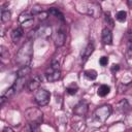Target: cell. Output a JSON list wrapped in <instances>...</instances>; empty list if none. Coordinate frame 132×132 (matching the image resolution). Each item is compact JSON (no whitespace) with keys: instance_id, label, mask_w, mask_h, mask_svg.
<instances>
[{"instance_id":"obj_14","label":"cell","mask_w":132,"mask_h":132,"mask_svg":"<svg viewBox=\"0 0 132 132\" xmlns=\"http://www.w3.org/2000/svg\"><path fill=\"white\" fill-rule=\"evenodd\" d=\"M23 34H24V31H23V28H22V27L15 28V29L11 32V39H12V41H13V42L19 41V40L22 38Z\"/></svg>"},{"instance_id":"obj_15","label":"cell","mask_w":132,"mask_h":132,"mask_svg":"<svg viewBox=\"0 0 132 132\" xmlns=\"http://www.w3.org/2000/svg\"><path fill=\"white\" fill-rule=\"evenodd\" d=\"M30 73H31V68H30V66H23V67H21V68L18 70L16 76H26V77H28Z\"/></svg>"},{"instance_id":"obj_6","label":"cell","mask_w":132,"mask_h":132,"mask_svg":"<svg viewBox=\"0 0 132 132\" xmlns=\"http://www.w3.org/2000/svg\"><path fill=\"white\" fill-rule=\"evenodd\" d=\"M33 35L35 37H38V38H43V39H46L51 36L52 34V28L51 26L48 25H39L37 28H35L33 31H32Z\"/></svg>"},{"instance_id":"obj_23","label":"cell","mask_w":132,"mask_h":132,"mask_svg":"<svg viewBox=\"0 0 132 132\" xmlns=\"http://www.w3.org/2000/svg\"><path fill=\"white\" fill-rule=\"evenodd\" d=\"M0 56H1V59L4 60V59H7L9 57V53H8V50H6L5 46L1 45L0 46Z\"/></svg>"},{"instance_id":"obj_20","label":"cell","mask_w":132,"mask_h":132,"mask_svg":"<svg viewBox=\"0 0 132 132\" xmlns=\"http://www.w3.org/2000/svg\"><path fill=\"white\" fill-rule=\"evenodd\" d=\"M10 15H11V13H10V11L8 9H3L2 12H1V21L3 23L8 22L10 20Z\"/></svg>"},{"instance_id":"obj_5","label":"cell","mask_w":132,"mask_h":132,"mask_svg":"<svg viewBox=\"0 0 132 132\" xmlns=\"http://www.w3.org/2000/svg\"><path fill=\"white\" fill-rule=\"evenodd\" d=\"M50 98H51V94L48 91L44 90V89H37L35 94H34V99L36 101V103L39 105V106H44L48 103L50 101Z\"/></svg>"},{"instance_id":"obj_30","label":"cell","mask_w":132,"mask_h":132,"mask_svg":"<svg viewBox=\"0 0 132 132\" xmlns=\"http://www.w3.org/2000/svg\"><path fill=\"white\" fill-rule=\"evenodd\" d=\"M127 37H128V40H132V28H130L127 32Z\"/></svg>"},{"instance_id":"obj_29","label":"cell","mask_w":132,"mask_h":132,"mask_svg":"<svg viewBox=\"0 0 132 132\" xmlns=\"http://www.w3.org/2000/svg\"><path fill=\"white\" fill-rule=\"evenodd\" d=\"M119 69H120V65H119V64H113V65L111 66V68H110V70H111V72H112V73L117 72Z\"/></svg>"},{"instance_id":"obj_26","label":"cell","mask_w":132,"mask_h":132,"mask_svg":"<svg viewBox=\"0 0 132 132\" xmlns=\"http://www.w3.org/2000/svg\"><path fill=\"white\" fill-rule=\"evenodd\" d=\"M104 20H105L106 24L109 25L110 28L113 27V21H112V19H111V16H110L109 12H105V14H104Z\"/></svg>"},{"instance_id":"obj_11","label":"cell","mask_w":132,"mask_h":132,"mask_svg":"<svg viewBox=\"0 0 132 132\" xmlns=\"http://www.w3.org/2000/svg\"><path fill=\"white\" fill-rule=\"evenodd\" d=\"M101 38H102V41L104 44H111L112 43V33H111V30L109 28H104L102 30V33H101Z\"/></svg>"},{"instance_id":"obj_4","label":"cell","mask_w":132,"mask_h":132,"mask_svg":"<svg viewBox=\"0 0 132 132\" xmlns=\"http://www.w3.org/2000/svg\"><path fill=\"white\" fill-rule=\"evenodd\" d=\"M25 117L29 123H38L40 124L43 119V113L40 109L36 107H30L25 111Z\"/></svg>"},{"instance_id":"obj_28","label":"cell","mask_w":132,"mask_h":132,"mask_svg":"<svg viewBox=\"0 0 132 132\" xmlns=\"http://www.w3.org/2000/svg\"><path fill=\"white\" fill-rule=\"evenodd\" d=\"M47 14H48V11H47V12H45V11H41V12H39L37 15H38L39 20H41V21H44V20L47 18Z\"/></svg>"},{"instance_id":"obj_16","label":"cell","mask_w":132,"mask_h":132,"mask_svg":"<svg viewBox=\"0 0 132 132\" xmlns=\"http://www.w3.org/2000/svg\"><path fill=\"white\" fill-rule=\"evenodd\" d=\"M109 91H110L109 86H107V85H101L99 87V89H98V95L101 96V97H105L109 93Z\"/></svg>"},{"instance_id":"obj_24","label":"cell","mask_w":132,"mask_h":132,"mask_svg":"<svg viewBox=\"0 0 132 132\" xmlns=\"http://www.w3.org/2000/svg\"><path fill=\"white\" fill-rule=\"evenodd\" d=\"M77 89H78V88H77V86H76L75 84H72L71 86L67 87L66 91H67V93H68V94H70V95H74V94L76 93Z\"/></svg>"},{"instance_id":"obj_25","label":"cell","mask_w":132,"mask_h":132,"mask_svg":"<svg viewBox=\"0 0 132 132\" xmlns=\"http://www.w3.org/2000/svg\"><path fill=\"white\" fill-rule=\"evenodd\" d=\"M126 56H127L129 59L132 58V40H128L127 50H126Z\"/></svg>"},{"instance_id":"obj_13","label":"cell","mask_w":132,"mask_h":132,"mask_svg":"<svg viewBox=\"0 0 132 132\" xmlns=\"http://www.w3.org/2000/svg\"><path fill=\"white\" fill-rule=\"evenodd\" d=\"M66 40V33L63 30H59L56 34V38H55V45L57 47H60L62 45H64Z\"/></svg>"},{"instance_id":"obj_18","label":"cell","mask_w":132,"mask_h":132,"mask_svg":"<svg viewBox=\"0 0 132 132\" xmlns=\"http://www.w3.org/2000/svg\"><path fill=\"white\" fill-rule=\"evenodd\" d=\"M48 13L50 14H52V15H54V16H56V18H59L60 20H64V15H63V13L58 9V8H50L48 9Z\"/></svg>"},{"instance_id":"obj_7","label":"cell","mask_w":132,"mask_h":132,"mask_svg":"<svg viewBox=\"0 0 132 132\" xmlns=\"http://www.w3.org/2000/svg\"><path fill=\"white\" fill-rule=\"evenodd\" d=\"M88 109H89V105L86 101H80L79 103H77L75 106H74V109H73V112L75 116L77 117H85L88 112Z\"/></svg>"},{"instance_id":"obj_31","label":"cell","mask_w":132,"mask_h":132,"mask_svg":"<svg viewBox=\"0 0 132 132\" xmlns=\"http://www.w3.org/2000/svg\"><path fill=\"white\" fill-rule=\"evenodd\" d=\"M2 132H13V129L10 128V127H5V128L2 130Z\"/></svg>"},{"instance_id":"obj_2","label":"cell","mask_w":132,"mask_h":132,"mask_svg":"<svg viewBox=\"0 0 132 132\" xmlns=\"http://www.w3.org/2000/svg\"><path fill=\"white\" fill-rule=\"evenodd\" d=\"M61 76V70H60V64L58 61H53L50 67L45 71V77L50 82L57 81Z\"/></svg>"},{"instance_id":"obj_21","label":"cell","mask_w":132,"mask_h":132,"mask_svg":"<svg viewBox=\"0 0 132 132\" xmlns=\"http://www.w3.org/2000/svg\"><path fill=\"white\" fill-rule=\"evenodd\" d=\"M116 19L119 21V22H125L126 20H127V12L126 11H124V10H120V11H118L117 12V14H116Z\"/></svg>"},{"instance_id":"obj_17","label":"cell","mask_w":132,"mask_h":132,"mask_svg":"<svg viewBox=\"0 0 132 132\" xmlns=\"http://www.w3.org/2000/svg\"><path fill=\"white\" fill-rule=\"evenodd\" d=\"M128 108H129V104H128V102H127V100H126V99L121 100V101L117 104V109H118L119 111L124 112V111H126Z\"/></svg>"},{"instance_id":"obj_19","label":"cell","mask_w":132,"mask_h":132,"mask_svg":"<svg viewBox=\"0 0 132 132\" xmlns=\"http://www.w3.org/2000/svg\"><path fill=\"white\" fill-rule=\"evenodd\" d=\"M85 76H86L88 79H90V80H94V79H96V77H97V71L94 70V69L86 70V71H85Z\"/></svg>"},{"instance_id":"obj_1","label":"cell","mask_w":132,"mask_h":132,"mask_svg":"<svg viewBox=\"0 0 132 132\" xmlns=\"http://www.w3.org/2000/svg\"><path fill=\"white\" fill-rule=\"evenodd\" d=\"M32 56H33V42L32 40L29 39L25 41V43H23V45L18 51L15 56V62L21 67L29 66L32 60Z\"/></svg>"},{"instance_id":"obj_32","label":"cell","mask_w":132,"mask_h":132,"mask_svg":"<svg viewBox=\"0 0 132 132\" xmlns=\"http://www.w3.org/2000/svg\"><path fill=\"white\" fill-rule=\"evenodd\" d=\"M127 2H128V6L132 9V0H127Z\"/></svg>"},{"instance_id":"obj_9","label":"cell","mask_w":132,"mask_h":132,"mask_svg":"<svg viewBox=\"0 0 132 132\" xmlns=\"http://www.w3.org/2000/svg\"><path fill=\"white\" fill-rule=\"evenodd\" d=\"M27 82H28V77H26V76H16L12 87L14 88L15 92L18 93L21 90H23V88L25 87V85H27Z\"/></svg>"},{"instance_id":"obj_10","label":"cell","mask_w":132,"mask_h":132,"mask_svg":"<svg viewBox=\"0 0 132 132\" xmlns=\"http://www.w3.org/2000/svg\"><path fill=\"white\" fill-rule=\"evenodd\" d=\"M33 15H34L33 13H30L28 11L23 12L19 18V21H20L21 24H23L22 26H24V27L25 26H30L32 24V21H33Z\"/></svg>"},{"instance_id":"obj_22","label":"cell","mask_w":132,"mask_h":132,"mask_svg":"<svg viewBox=\"0 0 132 132\" xmlns=\"http://www.w3.org/2000/svg\"><path fill=\"white\" fill-rule=\"evenodd\" d=\"M15 93H16V92H15L14 88H13V87L11 86V87H9V88H8L7 90H5V92H4V93H3L2 95H3L4 97H6L7 99H9V98H10L11 96H13V95H14Z\"/></svg>"},{"instance_id":"obj_12","label":"cell","mask_w":132,"mask_h":132,"mask_svg":"<svg viewBox=\"0 0 132 132\" xmlns=\"http://www.w3.org/2000/svg\"><path fill=\"white\" fill-rule=\"evenodd\" d=\"M94 50H95V46H94L93 42H89V43L87 44V46L85 47V50L82 51V53H81V61H82V64H84V63L89 59V57L93 54Z\"/></svg>"},{"instance_id":"obj_33","label":"cell","mask_w":132,"mask_h":132,"mask_svg":"<svg viewBox=\"0 0 132 132\" xmlns=\"http://www.w3.org/2000/svg\"><path fill=\"white\" fill-rule=\"evenodd\" d=\"M101 1H104V0H101Z\"/></svg>"},{"instance_id":"obj_3","label":"cell","mask_w":132,"mask_h":132,"mask_svg":"<svg viewBox=\"0 0 132 132\" xmlns=\"http://www.w3.org/2000/svg\"><path fill=\"white\" fill-rule=\"evenodd\" d=\"M111 112H112V108H111L110 105H107V104L101 105V106H99V107H97L95 109V111H94V118L98 122L104 123L109 118V116L111 114Z\"/></svg>"},{"instance_id":"obj_27","label":"cell","mask_w":132,"mask_h":132,"mask_svg":"<svg viewBox=\"0 0 132 132\" xmlns=\"http://www.w3.org/2000/svg\"><path fill=\"white\" fill-rule=\"evenodd\" d=\"M107 63H108V58H107V57L103 56V57H101V58L99 59V64H100L101 66H106Z\"/></svg>"},{"instance_id":"obj_8","label":"cell","mask_w":132,"mask_h":132,"mask_svg":"<svg viewBox=\"0 0 132 132\" xmlns=\"http://www.w3.org/2000/svg\"><path fill=\"white\" fill-rule=\"evenodd\" d=\"M41 84V77L39 75H34L33 77H31L28 82H27V90L30 91V92H33V91H36L39 86Z\"/></svg>"}]
</instances>
